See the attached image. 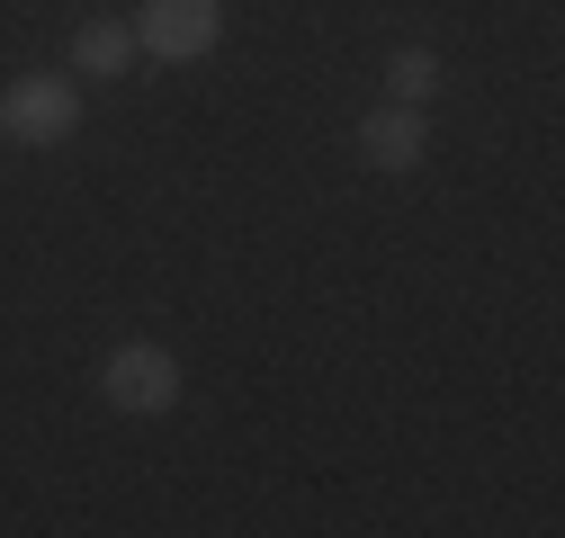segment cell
<instances>
[{
    "instance_id": "1",
    "label": "cell",
    "mask_w": 565,
    "mask_h": 538,
    "mask_svg": "<svg viewBox=\"0 0 565 538\" xmlns=\"http://www.w3.org/2000/svg\"><path fill=\"white\" fill-rule=\"evenodd\" d=\"M135 45L153 63H198L225 45V0H145L135 10Z\"/></svg>"
},
{
    "instance_id": "4",
    "label": "cell",
    "mask_w": 565,
    "mask_h": 538,
    "mask_svg": "<svg viewBox=\"0 0 565 538\" xmlns=\"http://www.w3.org/2000/svg\"><path fill=\"white\" fill-rule=\"evenodd\" d=\"M422 153H431V117H422V108H369L360 117V162L369 171H413Z\"/></svg>"
},
{
    "instance_id": "6",
    "label": "cell",
    "mask_w": 565,
    "mask_h": 538,
    "mask_svg": "<svg viewBox=\"0 0 565 538\" xmlns=\"http://www.w3.org/2000/svg\"><path fill=\"white\" fill-rule=\"evenodd\" d=\"M386 90H395L404 108H431V90H440V54H431V45H404V54L386 63Z\"/></svg>"
},
{
    "instance_id": "3",
    "label": "cell",
    "mask_w": 565,
    "mask_h": 538,
    "mask_svg": "<svg viewBox=\"0 0 565 538\" xmlns=\"http://www.w3.org/2000/svg\"><path fill=\"white\" fill-rule=\"evenodd\" d=\"M99 395L117 404V413H171V404H180V359L162 342H126V351H108Z\"/></svg>"
},
{
    "instance_id": "2",
    "label": "cell",
    "mask_w": 565,
    "mask_h": 538,
    "mask_svg": "<svg viewBox=\"0 0 565 538\" xmlns=\"http://www.w3.org/2000/svg\"><path fill=\"white\" fill-rule=\"evenodd\" d=\"M82 126V90L73 82H54V73H28V82H10V99H0V134L10 144H63V134Z\"/></svg>"
},
{
    "instance_id": "5",
    "label": "cell",
    "mask_w": 565,
    "mask_h": 538,
    "mask_svg": "<svg viewBox=\"0 0 565 538\" xmlns=\"http://www.w3.org/2000/svg\"><path fill=\"white\" fill-rule=\"evenodd\" d=\"M73 63H82L90 82H117L126 63H135V28H117V19H90V28L73 36Z\"/></svg>"
}]
</instances>
